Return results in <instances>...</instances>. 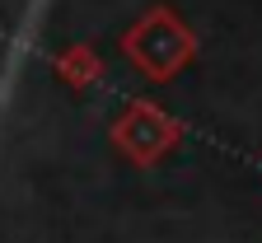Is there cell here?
Wrapping results in <instances>:
<instances>
[{
  "mask_svg": "<svg viewBox=\"0 0 262 243\" xmlns=\"http://www.w3.org/2000/svg\"><path fill=\"white\" fill-rule=\"evenodd\" d=\"M126 47H131V56H136V65H141V71H150V75H169L173 65L192 52L178 33H173V24L164 19V14H159V19H145V24L126 38Z\"/></svg>",
  "mask_w": 262,
  "mask_h": 243,
  "instance_id": "1",
  "label": "cell"
},
{
  "mask_svg": "<svg viewBox=\"0 0 262 243\" xmlns=\"http://www.w3.org/2000/svg\"><path fill=\"white\" fill-rule=\"evenodd\" d=\"M169 141H173V131L164 126V117L159 113H145V108L126 113V126H117V145L136 164H150L159 150H169Z\"/></svg>",
  "mask_w": 262,
  "mask_h": 243,
  "instance_id": "2",
  "label": "cell"
}]
</instances>
